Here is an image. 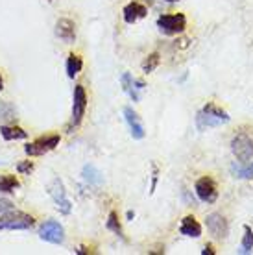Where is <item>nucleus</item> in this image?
Masks as SVG:
<instances>
[{"label":"nucleus","mask_w":253,"mask_h":255,"mask_svg":"<svg viewBox=\"0 0 253 255\" xmlns=\"http://www.w3.org/2000/svg\"><path fill=\"white\" fill-rule=\"evenodd\" d=\"M241 255H250L253 254V230L252 226H244V237H242L241 243V250H239Z\"/></svg>","instance_id":"a211bd4d"},{"label":"nucleus","mask_w":253,"mask_h":255,"mask_svg":"<svg viewBox=\"0 0 253 255\" xmlns=\"http://www.w3.org/2000/svg\"><path fill=\"white\" fill-rule=\"evenodd\" d=\"M83 67V61L80 56H76V54H70L69 59H67V74H69V78H74L82 70Z\"/></svg>","instance_id":"aec40b11"},{"label":"nucleus","mask_w":253,"mask_h":255,"mask_svg":"<svg viewBox=\"0 0 253 255\" xmlns=\"http://www.w3.org/2000/svg\"><path fill=\"white\" fill-rule=\"evenodd\" d=\"M179 233H181V235H185V237L198 239V237H202V226H200V222H198L192 215H189V217H185L183 220H181Z\"/></svg>","instance_id":"4468645a"},{"label":"nucleus","mask_w":253,"mask_h":255,"mask_svg":"<svg viewBox=\"0 0 253 255\" xmlns=\"http://www.w3.org/2000/svg\"><path fill=\"white\" fill-rule=\"evenodd\" d=\"M48 192H50V196L54 198V202H56V207L59 209V213H63V215H69L70 209H72V205H70V202L67 200V192H65L63 181H61L59 178H56L50 183V185H48Z\"/></svg>","instance_id":"0eeeda50"},{"label":"nucleus","mask_w":253,"mask_h":255,"mask_svg":"<svg viewBox=\"0 0 253 255\" xmlns=\"http://www.w3.org/2000/svg\"><path fill=\"white\" fill-rule=\"evenodd\" d=\"M202 255H216L215 248H213V244H207V246L202 250Z\"/></svg>","instance_id":"bb28decb"},{"label":"nucleus","mask_w":253,"mask_h":255,"mask_svg":"<svg viewBox=\"0 0 253 255\" xmlns=\"http://www.w3.org/2000/svg\"><path fill=\"white\" fill-rule=\"evenodd\" d=\"M33 224H35V218L30 215L13 213V215L0 218V230H30Z\"/></svg>","instance_id":"39448f33"},{"label":"nucleus","mask_w":253,"mask_h":255,"mask_svg":"<svg viewBox=\"0 0 253 255\" xmlns=\"http://www.w3.org/2000/svg\"><path fill=\"white\" fill-rule=\"evenodd\" d=\"M83 179L87 181L89 185H95V187H100L102 181H104V176H102V172L96 168L95 165H85L83 166V172H82Z\"/></svg>","instance_id":"dca6fc26"},{"label":"nucleus","mask_w":253,"mask_h":255,"mask_svg":"<svg viewBox=\"0 0 253 255\" xmlns=\"http://www.w3.org/2000/svg\"><path fill=\"white\" fill-rule=\"evenodd\" d=\"M39 237L46 241V243H52V244H63L65 241V230L63 226L56 220H46V222L41 226V230H39Z\"/></svg>","instance_id":"423d86ee"},{"label":"nucleus","mask_w":253,"mask_h":255,"mask_svg":"<svg viewBox=\"0 0 253 255\" xmlns=\"http://www.w3.org/2000/svg\"><path fill=\"white\" fill-rule=\"evenodd\" d=\"M19 187L20 183L15 176H11V174L0 176V192H15V189H19Z\"/></svg>","instance_id":"6ab92c4d"},{"label":"nucleus","mask_w":253,"mask_h":255,"mask_svg":"<svg viewBox=\"0 0 253 255\" xmlns=\"http://www.w3.org/2000/svg\"><path fill=\"white\" fill-rule=\"evenodd\" d=\"M4 89V80H2V76H0V91Z\"/></svg>","instance_id":"c85d7f7f"},{"label":"nucleus","mask_w":253,"mask_h":255,"mask_svg":"<svg viewBox=\"0 0 253 255\" xmlns=\"http://www.w3.org/2000/svg\"><path fill=\"white\" fill-rule=\"evenodd\" d=\"M205 226H207V231L215 239H226L229 233L228 220L222 217L220 213H211L209 217L205 218Z\"/></svg>","instance_id":"9d476101"},{"label":"nucleus","mask_w":253,"mask_h":255,"mask_svg":"<svg viewBox=\"0 0 253 255\" xmlns=\"http://www.w3.org/2000/svg\"><path fill=\"white\" fill-rule=\"evenodd\" d=\"M106 228H108L109 231H113L115 235H119L121 239H124V231H122V226L121 222H119V215L115 213V211H111L108 217V222H106Z\"/></svg>","instance_id":"412c9836"},{"label":"nucleus","mask_w":253,"mask_h":255,"mask_svg":"<svg viewBox=\"0 0 253 255\" xmlns=\"http://www.w3.org/2000/svg\"><path fill=\"white\" fill-rule=\"evenodd\" d=\"M231 121V117L226 109L218 108L215 102H207L202 108V111H198L196 115V128L200 131L211 129V128H218L222 124H228Z\"/></svg>","instance_id":"f257e3e1"},{"label":"nucleus","mask_w":253,"mask_h":255,"mask_svg":"<svg viewBox=\"0 0 253 255\" xmlns=\"http://www.w3.org/2000/svg\"><path fill=\"white\" fill-rule=\"evenodd\" d=\"M87 111V95L82 85H76L74 89V102H72V119H70V126H78L83 121Z\"/></svg>","instance_id":"6e6552de"},{"label":"nucleus","mask_w":253,"mask_h":255,"mask_svg":"<svg viewBox=\"0 0 253 255\" xmlns=\"http://www.w3.org/2000/svg\"><path fill=\"white\" fill-rule=\"evenodd\" d=\"M159 30L165 35H177L183 33L187 28V17L183 13H172V15H161L157 19Z\"/></svg>","instance_id":"7ed1b4c3"},{"label":"nucleus","mask_w":253,"mask_h":255,"mask_svg":"<svg viewBox=\"0 0 253 255\" xmlns=\"http://www.w3.org/2000/svg\"><path fill=\"white\" fill-rule=\"evenodd\" d=\"M0 135L6 140H20L28 137V133L19 126H2L0 128Z\"/></svg>","instance_id":"f3484780"},{"label":"nucleus","mask_w":253,"mask_h":255,"mask_svg":"<svg viewBox=\"0 0 253 255\" xmlns=\"http://www.w3.org/2000/svg\"><path fill=\"white\" fill-rule=\"evenodd\" d=\"M56 33L61 41L70 45V43L76 41V24L70 19H59L56 22Z\"/></svg>","instance_id":"f8f14e48"},{"label":"nucleus","mask_w":253,"mask_h":255,"mask_svg":"<svg viewBox=\"0 0 253 255\" xmlns=\"http://www.w3.org/2000/svg\"><path fill=\"white\" fill-rule=\"evenodd\" d=\"M231 174L237 179H253V161L252 163H231Z\"/></svg>","instance_id":"2eb2a0df"},{"label":"nucleus","mask_w":253,"mask_h":255,"mask_svg":"<svg viewBox=\"0 0 253 255\" xmlns=\"http://www.w3.org/2000/svg\"><path fill=\"white\" fill-rule=\"evenodd\" d=\"M133 82H135V80H133V76L129 74V72H124V74H122V78H121L122 89L126 91L127 95H129V93H131V89H133Z\"/></svg>","instance_id":"b1692460"},{"label":"nucleus","mask_w":253,"mask_h":255,"mask_svg":"<svg viewBox=\"0 0 253 255\" xmlns=\"http://www.w3.org/2000/svg\"><path fill=\"white\" fill-rule=\"evenodd\" d=\"M146 15H148V9H146V6H142L140 2H129L124 9H122V17H124V20H126L127 24H135L139 19H144Z\"/></svg>","instance_id":"ddd939ff"},{"label":"nucleus","mask_w":253,"mask_h":255,"mask_svg":"<svg viewBox=\"0 0 253 255\" xmlns=\"http://www.w3.org/2000/svg\"><path fill=\"white\" fill-rule=\"evenodd\" d=\"M231 152L235 161L239 163H252L253 161V137L246 131H239L231 139Z\"/></svg>","instance_id":"f03ea898"},{"label":"nucleus","mask_w":253,"mask_h":255,"mask_svg":"<svg viewBox=\"0 0 253 255\" xmlns=\"http://www.w3.org/2000/svg\"><path fill=\"white\" fill-rule=\"evenodd\" d=\"M165 2H177V0H165Z\"/></svg>","instance_id":"c756f323"},{"label":"nucleus","mask_w":253,"mask_h":255,"mask_svg":"<svg viewBox=\"0 0 253 255\" xmlns=\"http://www.w3.org/2000/svg\"><path fill=\"white\" fill-rule=\"evenodd\" d=\"M124 119H126L127 126H129V131H131L133 139H137V140L144 139V137H146L144 126H142V122H140L139 115H137L131 108H124Z\"/></svg>","instance_id":"9b49d317"},{"label":"nucleus","mask_w":253,"mask_h":255,"mask_svg":"<svg viewBox=\"0 0 253 255\" xmlns=\"http://www.w3.org/2000/svg\"><path fill=\"white\" fill-rule=\"evenodd\" d=\"M194 192L203 204H215L218 200V187L211 176H203L194 183Z\"/></svg>","instance_id":"20e7f679"},{"label":"nucleus","mask_w":253,"mask_h":255,"mask_svg":"<svg viewBox=\"0 0 253 255\" xmlns=\"http://www.w3.org/2000/svg\"><path fill=\"white\" fill-rule=\"evenodd\" d=\"M155 185H157V166H153V176H152V189L150 192L155 191Z\"/></svg>","instance_id":"cd10ccee"},{"label":"nucleus","mask_w":253,"mask_h":255,"mask_svg":"<svg viewBox=\"0 0 253 255\" xmlns=\"http://www.w3.org/2000/svg\"><path fill=\"white\" fill-rule=\"evenodd\" d=\"M13 209V202H9V200H0V215H4V213H7V211Z\"/></svg>","instance_id":"a878e982"},{"label":"nucleus","mask_w":253,"mask_h":255,"mask_svg":"<svg viewBox=\"0 0 253 255\" xmlns=\"http://www.w3.org/2000/svg\"><path fill=\"white\" fill-rule=\"evenodd\" d=\"M15 117V109L11 104L0 102V119H13Z\"/></svg>","instance_id":"5701e85b"},{"label":"nucleus","mask_w":253,"mask_h":255,"mask_svg":"<svg viewBox=\"0 0 253 255\" xmlns=\"http://www.w3.org/2000/svg\"><path fill=\"white\" fill-rule=\"evenodd\" d=\"M48 2H52V0H48Z\"/></svg>","instance_id":"7c9ffc66"},{"label":"nucleus","mask_w":253,"mask_h":255,"mask_svg":"<svg viewBox=\"0 0 253 255\" xmlns=\"http://www.w3.org/2000/svg\"><path fill=\"white\" fill-rule=\"evenodd\" d=\"M57 144H59V135H46V137H41V139L26 144L24 152L28 155H43V153L54 150Z\"/></svg>","instance_id":"1a4fd4ad"},{"label":"nucleus","mask_w":253,"mask_h":255,"mask_svg":"<svg viewBox=\"0 0 253 255\" xmlns=\"http://www.w3.org/2000/svg\"><path fill=\"white\" fill-rule=\"evenodd\" d=\"M159 63H161V56H159L157 52H153V54H150V56L142 61V70H144L146 74H150V72H153V70L157 69Z\"/></svg>","instance_id":"4be33fe9"},{"label":"nucleus","mask_w":253,"mask_h":255,"mask_svg":"<svg viewBox=\"0 0 253 255\" xmlns=\"http://www.w3.org/2000/svg\"><path fill=\"white\" fill-rule=\"evenodd\" d=\"M17 170H19L20 174H30L33 170V163H32V161H24V163H19V165H17Z\"/></svg>","instance_id":"393cba45"}]
</instances>
